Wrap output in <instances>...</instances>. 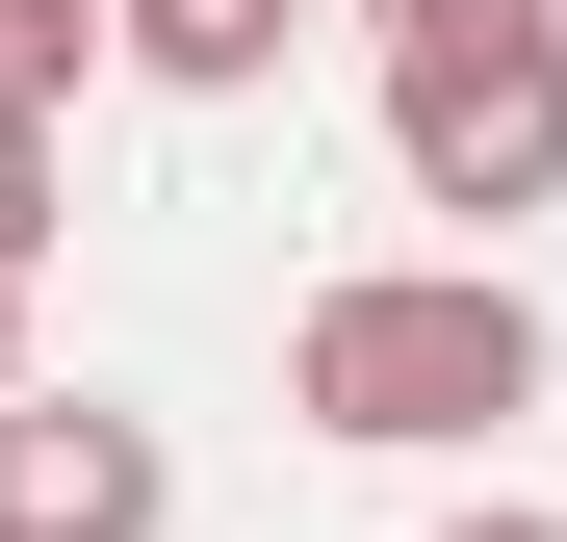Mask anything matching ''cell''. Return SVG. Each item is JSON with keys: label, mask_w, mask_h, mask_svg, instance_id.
<instances>
[{"label": "cell", "mask_w": 567, "mask_h": 542, "mask_svg": "<svg viewBox=\"0 0 567 542\" xmlns=\"http://www.w3.org/2000/svg\"><path fill=\"white\" fill-rule=\"evenodd\" d=\"M567 388V336L516 258H336L310 310H284V413L361 439V466H439V439H516Z\"/></svg>", "instance_id": "obj_1"}, {"label": "cell", "mask_w": 567, "mask_h": 542, "mask_svg": "<svg viewBox=\"0 0 567 542\" xmlns=\"http://www.w3.org/2000/svg\"><path fill=\"white\" fill-rule=\"evenodd\" d=\"M388 181L464 233L567 207V0H491V27H413L388 52Z\"/></svg>", "instance_id": "obj_2"}, {"label": "cell", "mask_w": 567, "mask_h": 542, "mask_svg": "<svg viewBox=\"0 0 567 542\" xmlns=\"http://www.w3.org/2000/svg\"><path fill=\"white\" fill-rule=\"evenodd\" d=\"M0 542H181V439L130 388H27L0 413Z\"/></svg>", "instance_id": "obj_3"}, {"label": "cell", "mask_w": 567, "mask_h": 542, "mask_svg": "<svg viewBox=\"0 0 567 542\" xmlns=\"http://www.w3.org/2000/svg\"><path fill=\"white\" fill-rule=\"evenodd\" d=\"M310 27H336V0H130V78H155V104H258Z\"/></svg>", "instance_id": "obj_4"}, {"label": "cell", "mask_w": 567, "mask_h": 542, "mask_svg": "<svg viewBox=\"0 0 567 542\" xmlns=\"http://www.w3.org/2000/svg\"><path fill=\"white\" fill-rule=\"evenodd\" d=\"M52 207H78V155H52V104H0V285L52 258Z\"/></svg>", "instance_id": "obj_5"}, {"label": "cell", "mask_w": 567, "mask_h": 542, "mask_svg": "<svg viewBox=\"0 0 567 542\" xmlns=\"http://www.w3.org/2000/svg\"><path fill=\"white\" fill-rule=\"evenodd\" d=\"M336 27H361V52H413V27H491V0H336Z\"/></svg>", "instance_id": "obj_6"}, {"label": "cell", "mask_w": 567, "mask_h": 542, "mask_svg": "<svg viewBox=\"0 0 567 542\" xmlns=\"http://www.w3.org/2000/svg\"><path fill=\"white\" fill-rule=\"evenodd\" d=\"M439 542H567V517H516V491H464V517H439Z\"/></svg>", "instance_id": "obj_7"}, {"label": "cell", "mask_w": 567, "mask_h": 542, "mask_svg": "<svg viewBox=\"0 0 567 542\" xmlns=\"http://www.w3.org/2000/svg\"><path fill=\"white\" fill-rule=\"evenodd\" d=\"M27 388H52V361H27V285H0V413H27Z\"/></svg>", "instance_id": "obj_8"}]
</instances>
